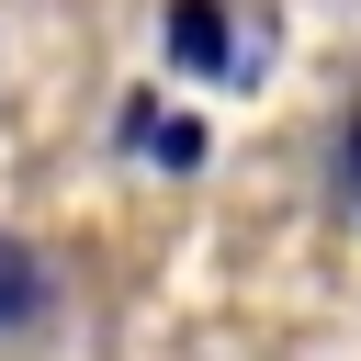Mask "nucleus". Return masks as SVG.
<instances>
[{"label": "nucleus", "mask_w": 361, "mask_h": 361, "mask_svg": "<svg viewBox=\"0 0 361 361\" xmlns=\"http://www.w3.org/2000/svg\"><path fill=\"white\" fill-rule=\"evenodd\" d=\"M169 56H180V68H237L226 11H214V0H180V11H169Z\"/></svg>", "instance_id": "1"}, {"label": "nucleus", "mask_w": 361, "mask_h": 361, "mask_svg": "<svg viewBox=\"0 0 361 361\" xmlns=\"http://www.w3.org/2000/svg\"><path fill=\"white\" fill-rule=\"evenodd\" d=\"M34 305H45V259H34L23 237H0V327H23Z\"/></svg>", "instance_id": "2"}, {"label": "nucleus", "mask_w": 361, "mask_h": 361, "mask_svg": "<svg viewBox=\"0 0 361 361\" xmlns=\"http://www.w3.org/2000/svg\"><path fill=\"white\" fill-rule=\"evenodd\" d=\"M350 169H361V124H350Z\"/></svg>", "instance_id": "3"}]
</instances>
